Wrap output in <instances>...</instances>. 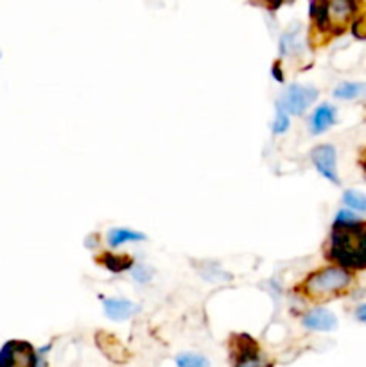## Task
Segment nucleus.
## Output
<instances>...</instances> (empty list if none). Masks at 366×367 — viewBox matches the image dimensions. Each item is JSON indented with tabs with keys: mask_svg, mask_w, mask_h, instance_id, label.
Here are the masks:
<instances>
[{
	"mask_svg": "<svg viewBox=\"0 0 366 367\" xmlns=\"http://www.w3.org/2000/svg\"><path fill=\"white\" fill-rule=\"evenodd\" d=\"M272 75L276 82H286V74H283V65L282 59H276L272 67Z\"/></svg>",
	"mask_w": 366,
	"mask_h": 367,
	"instance_id": "21",
	"label": "nucleus"
},
{
	"mask_svg": "<svg viewBox=\"0 0 366 367\" xmlns=\"http://www.w3.org/2000/svg\"><path fill=\"white\" fill-rule=\"evenodd\" d=\"M319 90L312 85H302V82H293L286 86V90L280 95V101L276 102L288 111L291 117H302L305 111L318 101Z\"/></svg>",
	"mask_w": 366,
	"mask_h": 367,
	"instance_id": "3",
	"label": "nucleus"
},
{
	"mask_svg": "<svg viewBox=\"0 0 366 367\" xmlns=\"http://www.w3.org/2000/svg\"><path fill=\"white\" fill-rule=\"evenodd\" d=\"M339 101H355L359 97H366V82L359 81H343L332 92Z\"/></svg>",
	"mask_w": 366,
	"mask_h": 367,
	"instance_id": "13",
	"label": "nucleus"
},
{
	"mask_svg": "<svg viewBox=\"0 0 366 367\" xmlns=\"http://www.w3.org/2000/svg\"><path fill=\"white\" fill-rule=\"evenodd\" d=\"M350 29H352V35H354V38L366 39V13L358 15L354 20H352Z\"/></svg>",
	"mask_w": 366,
	"mask_h": 367,
	"instance_id": "19",
	"label": "nucleus"
},
{
	"mask_svg": "<svg viewBox=\"0 0 366 367\" xmlns=\"http://www.w3.org/2000/svg\"><path fill=\"white\" fill-rule=\"evenodd\" d=\"M200 270H209V274H203V278H205L207 282L217 283V282H223V280H230V274L225 273L221 267H217L216 263L207 262V267H201Z\"/></svg>",
	"mask_w": 366,
	"mask_h": 367,
	"instance_id": "18",
	"label": "nucleus"
},
{
	"mask_svg": "<svg viewBox=\"0 0 366 367\" xmlns=\"http://www.w3.org/2000/svg\"><path fill=\"white\" fill-rule=\"evenodd\" d=\"M286 2H293V0H286Z\"/></svg>",
	"mask_w": 366,
	"mask_h": 367,
	"instance_id": "25",
	"label": "nucleus"
},
{
	"mask_svg": "<svg viewBox=\"0 0 366 367\" xmlns=\"http://www.w3.org/2000/svg\"><path fill=\"white\" fill-rule=\"evenodd\" d=\"M291 129V115L283 110L282 106L276 104L275 108V118L272 122V133L280 137V135H286Z\"/></svg>",
	"mask_w": 366,
	"mask_h": 367,
	"instance_id": "14",
	"label": "nucleus"
},
{
	"mask_svg": "<svg viewBox=\"0 0 366 367\" xmlns=\"http://www.w3.org/2000/svg\"><path fill=\"white\" fill-rule=\"evenodd\" d=\"M147 235L142 231L131 230V228H111L106 233V244L111 249H118V247L126 246V244H137L146 242Z\"/></svg>",
	"mask_w": 366,
	"mask_h": 367,
	"instance_id": "11",
	"label": "nucleus"
},
{
	"mask_svg": "<svg viewBox=\"0 0 366 367\" xmlns=\"http://www.w3.org/2000/svg\"><path fill=\"white\" fill-rule=\"evenodd\" d=\"M341 199H343V204H345V206L350 208V210H354V211H358V213H365L366 211V196L362 194V192L350 188V190L343 192Z\"/></svg>",
	"mask_w": 366,
	"mask_h": 367,
	"instance_id": "15",
	"label": "nucleus"
},
{
	"mask_svg": "<svg viewBox=\"0 0 366 367\" xmlns=\"http://www.w3.org/2000/svg\"><path fill=\"white\" fill-rule=\"evenodd\" d=\"M97 263L103 269H106L108 273L111 274H122L126 270H131V267L135 266V260L130 256V254L124 253H101V256L97 258Z\"/></svg>",
	"mask_w": 366,
	"mask_h": 367,
	"instance_id": "12",
	"label": "nucleus"
},
{
	"mask_svg": "<svg viewBox=\"0 0 366 367\" xmlns=\"http://www.w3.org/2000/svg\"><path fill=\"white\" fill-rule=\"evenodd\" d=\"M0 367H38V352L25 340H9L0 349Z\"/></svg>",
	"mask_w": 366,
	"mask_h": 367,
	"instance_id": "4",
	"label": "nucleus"
},
{
	"mask_svg": "<svg viewBox=\"0 0 366 367\" xmlns=\"http://www.w3.org/2000/svg\"><path fill=\"white\" fill-rule=\"evenodd\" d=\"M325 256L343 269L366 270V223H332Z\"/></svg>",
	"mask_w": 366,
	"mask_h": 367,
	"instance_id": "1",
	"label": "nucleus"
},
{
	"mask_svg": "<svg viewBox=\"0 0 366 367\" xmlns=\"http://www.w3.org/2000/svg\"><path fill=\"white\" fill-rule=\"evenodd\" d=\"M354 285V276L348 269L339 266L322 267L307 274L300 285V294L311 301H329L341 296Z\"/></svg>",
	"mask_w": 366,
	"mask_h": 367,
	"instance_id": "2",
	"label": "nucleus"
},
{
	"mask_svg": "<svg viewBox=\"0 0 366 367\" xmlns=\"http://www.w3.org/2000/svg\"><path fill=\"white\" fill-rule=\"evenodd\" d=\"M302 325L311 332H334L338 328V317L325 306H315L303 313Z\"/></svg>",
	"mask_w": 366,
	"mask_h": 367,
	"instance_id": "9",
	"label": "nucleus"
},
{
	"mask_svg": "<svg viewBox=\"0 0 366 367\" xmlns=\"http://www.w3.org/2000/svg\"><path fill=\"white\" fill-rule=\"evenodd\" d=\"M232 352L233 367H272V362L260 353L255 340L248 335L233 337Z\"/></svg>",
	"mask_w": 366,
	"mask_h": 367,
	"instance_id": "5",
	"label": "nucleus"
},
{
	"mask_svg": "<svg viewBox=\"0 0 366 367\" xmlns=\"http://www.w3.org/2000/svg\"><path fill=\"white\" fill-rule=\"evenodd\" d=\"M174 362H176V367H210V362L207 356L190 352L180 353Z\"/></svg>",
	"mask_w": 366,
	"mask_h": 367,
	"instance_id": "16",
	"label": "nucleus"
},
{
	"mask_svg": "<svg viewBox=\"0 0 366 367\" xmlns=\"http://www.w3.org/2000/svg\"><path fill=\"white\" fill-rule=\"evenodd\" d=\"M359 217L355 215L354 210H350V208H341V210L336 213L334 217V223H350V220H358Z\"/></svg>",
	"mask_w": 366,
	"mask_h": 367,
	"instance_id": "20",
	"label": "nucleus"
},
{
	"mask_svg": "<svg viewBox=\"0 0 366 367\" xmlns=\"http://www.w3.org/2000/svg\"><path fill=\"white\" fill-rule=\"evenodd\" d=\"M338 122V110L331 102H322L312 110L311 117H309V133L312 137H319V135L327 133L329 129H332Z\"/></svg>",
	"mask_w": 366,
	"mask_h": 367,
	"instance_id": "7",
	"label": "nucleus"
},
{
	"mask_svg": "<svg viewBox=\"0 0 366 367\" xmlns=\"http://www.w3.org/2000/svg\"><path fill=\"white\" fill-rule=\"evenodd\" d=\"M355 319L361 321V323H366V303H362V305H359L355 309Z\"/></svg>",
	"mask_w": 366,
	"mask_h": 367,
	"instance_id": "23",
	"label": "nucleus"
},
{
	"mask_svg": "<svg viewBox=\"0 0 366 367\" xmlns=\"http://www.w3.org/2000/svg\"><path fill=\"white\" fill-rule=\"evenodd\" d=\"M305 49V38L302 35V27L300 25H293L288 31L282 32L279 42V52L280 58H293V56L302 54Z\"/></svg>",
	"mask_w": 366,
	"mask_h": 367,
	"instance_id": "10",
	"label": "nucleus"
},
{
	"mask_svg": "<svg viewBox=\"0 0 366 367\" xmlns=\"http://www.w3.org/2000/svg\"><path fill=\"white\" fill-rule=\"evenodd\" d=\"M362 168H365V170H366V161H365V163H362Z\"/></svg>",
	"mask_w": 366,
	"mask_h": 367,
	"instance_id": "24",
	"label": "nucleus"
},
{
	"mask_svg": "<svg viewBox=\"0 0 366 367\" xmlns=\"http://www.w3.org/2000/svg\"><path fill=\"white\" fill-rule=\"evenodd\" d=\"M133 282H137L138 285H150L154 278V269L150 266H144V263H135L130 270Z\"/></svg>",
	"mask_w": 366,
	"mask_h": 367,
	"instance_id": "17",
	"label": "nucleus"
},
{
	"mask_svg": "<svg viewBox=\"0 0 366 367\" xmlns=\"http://www.w3.org/2000/svg\"><path fill=\"white\" fill-rule=\"evenodd\" d=\"M101 303H103L104 316L111 321H128L133 316H137L140 306L135 301L126 299V297H106L101 296Z\"/></svg>",
	"mask_w": 366,
	"mask_h": 367,
	"instance_id": "8",
	"label": "nucleus"
},
{
	"mask_svg": "<svg viewBox=\"0 0 366 367\" xmlns=\"http://www.w3.org/2000/svg\"><path fill=\"white\" fill-rule=\"evenodd\" d=\"M311 161L316 172L323 180L331 181L332 185H341L338 172V151L332 144H319L311 151Z\"/></svg>",
	"mask_w": 366,
	"mask_h": 367,
	"instance_id": "6",
	"label": "nucleus"
},
{
	"mask_svg": "<svg viewBox=\"0 0 366 367\" xmlns=\"http://www.w3.org/2000/svg\"><path fill=\"white\" fill-rule=\"evenodd\" d=\"M260 2L268 9H272V11H276V9H280L286 4V0H260Z\"/></svg>",
	"mask_w": 366,
	"mask_h": 367,
	"instance_id": "22",
	"label": "nucleus"
}]
</instances>
